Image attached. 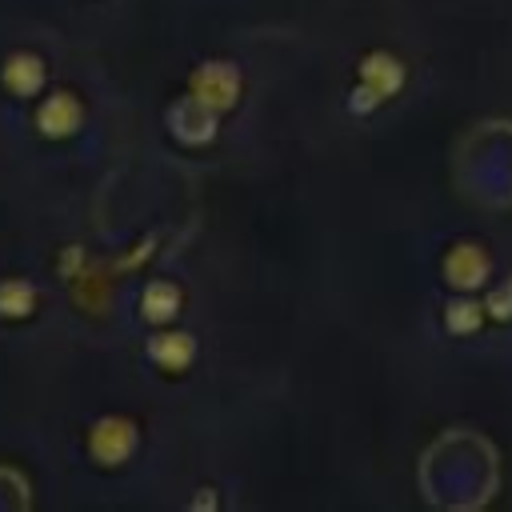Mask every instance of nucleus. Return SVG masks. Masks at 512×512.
Masks as SVG:
<instances>
[{
	"instance_id": "obj_2",
	"label": "nucleus",
	"mask_w": 512,
	"mask_h": 512,
	"mask_svg": "<svg viewBox=\"0 0 512 512\" xmlns=\"http://www.w3.org/2000/svg\"><path fill=\"white\" fill-rule=\"evenodd\" d=\"M88 448H92V456L100 464H124L132 456V448H136V424L124 420V416H108V420H100L92 428Z\"/></svg>"
},
{
	"instance_id": "obj_10",
	"label": "nucleus",
	"mask_w": 512,
	"mask_h": 512,
	"mask_svg": "<svg viewBox=\"0 0 512 512\" xmlns=\"http://www.w3.org/2000/svg\"><path fill=\"white\" fill-rule=\"evenodd\" d=\"M32 308H36V288H32L28 280H4V284H0V316L20 320V316H28Z\"/></svg>"
},
{
	"instance_id": "obj_9",
	"label": "nucleus",
	"mask_w": 512,
	"mask_h": 512,
	"mask_svg": "<svg viewBox=\"0 0 512 512\" xmlns=\"http://www.w3.org/2000/svg\"><path fill=\"white\" fill-rule=\"evenodd\" d=\"M140 312L152 324H168L180 312V292L172 284H148L144 288V300H140Z\"/></svg>"
},
{
	"instance_id": "obj_1",
	"label": "nucleus",
	"mask_w": 512,
	"mask_h": 512,
	"mask_svg": "<svg viewBox=\"0 0 512 512\" xmlns=\"http://www.w3.org/2000/svg\"><path fill=\"white\" fill-rule=\"evenodd\" d=\"M192 96L200 104H208L212 112H224L240 96V72L228 60H208L192 72Z\"/></svg>"
},
{
	"instance_id": "obj_12",
	"label": "nucleus",
	"mask_w": 512,
	"mask_h": 512,
	"mask_svg": "<svg viewBox=\"0 0 512 512\" xmlns=\"http://www.w3.org/2000/svg\"><path fill=\"white\" fill-rule=\"evenodd\" d=\"M496 320H512V276L500 284V288H492L488 292V304H484Z\"/></svg>"
},
{
	"instance_id": "obj_11",
	"label": "nucleus",
	"mask_w": 512,
	"mask_h": 512,
	"mask_svg": "<svg viewBox=\"0 0 512 512\" xmlns=\"http://www.w3.org/2000/svg\"><path fill=\"white\" fill-rule=\"evenodd\" d=\"M480 316H484V308L476 304V300H452L448 308H444V320H448V332H476L480 328Z\"/></svg>"
},
{
	"instance_id": "obj_6",
	"label": "nucleus",
	"mask_w": 512,
	"mask_h": 512,
	"mask_svg": "<svg viewBox=\"0 0 512 512\" xmlns=\"http://www.w3.org/2000/svg\"><path fill=\"white\" fill-rule=\"evenodd\" d=\"M360 80H364L368 88H376L380 100H384V96H392V92L404 84V68H400V60H392L388 52H372V56L360 60Z\"/></svg>"
},
{
	"instance_id": "obj_5",
	"label": "nucleus",
	"mask_w": 512,
	"mask_h": 512,
	"mask_svg": "<svg viewBox=\"0 0 512 512\" xmlns=\"http://www.w3.org/2000/svg\"><path fill=\"white\" fill-rule=\"evenodd\" d=\"M0 80H4L8 92H16V96H32V92H40V84H44V60L32 56V52H12V56L4 60Z\"/></svg>"
},
{
	"instance_id": "obj_4",
	"label": "nucleus",
	"mask_w": 512,
	"mask_h": 512,
	"mask_svg": "<svg viewBox=\"0 0 512 512\" xmlns=\"http://www.w3.org/2000/svg\"><path fill=\"white\" fill-rule=\"evenodd\" d=\"M488 252L484 248H476V244H456L448 256H444V280L452 284V288H476V284H484L488 280Z\"/></svg>"
},
{
	"instance_id": "obj_3",
	"label": "nucleus",
	"mask_w": 512,
	"mask_h": 512,
	"mask_svg": "<svg viewBox=\"0 0 512 512\" xmlns=\"http://www.w3.org/2000/svg\"><path fill=\"white\" fill-rule=\"evenodd\" d=\"M80 120H84V108H80V100H76L72 92H52V96L36 108V128H40L44 136H52V140L72 136V132L80 128Z\"/></svg>"
},
{
	"instance_id": "obj_8",
	"label": "nucleus",
	"mask_w": 512,
	"mask_h": 512,
	"mask_svg": "<svg viewBox=\"0 0 512 512\" xmlns=\"http://www.w3.org/2000/svg\"><path fill=\"white\" fill-rule=\"evenodd\" d=\"M172 124L184 140H208L216 132V112L208 104H200L196 96H188L180 108H172Z\"/></svg>"
},
{
	"instance_id": "obj_7",
	"label": "nucleus",
	"mask_w": 512,
	"mask_h": 512,
	"mask_svg": "<svg viewBox=\"0 0 512 512\" xmlns=\"http://www.w3.org/2000/svg\"><path fill=\"white\" fill-rule=\"evenodd\" d=\"M148 352H152V360H156L160 368L180 372V368L192 364V356H196V340H192L188 332H160V336H152Z\"/></svg>"
}]
</instances>
